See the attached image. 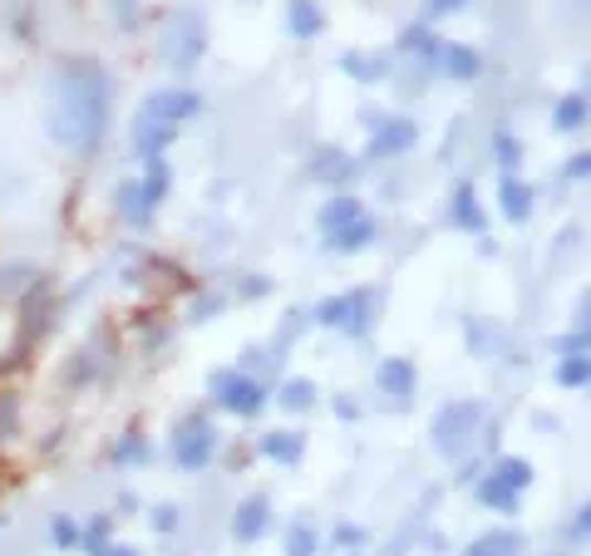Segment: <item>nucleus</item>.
<instances>
[{"label": "nucleus", "instance_id": "obj_1", "mask_svg": "<svg viewBox=\"0 0 591 556\" xmlns=\"http://www.w3.org/2000/svg\"><path fill=\"white\" fill-rule=\"evenodd\" d=\"M50 133L65 149L84 153L104 133V69L94 59H69L55 79V99H50Z\"/></svg>", "mask_w": 591, "mask_h": 556}, {"label": "nucleus", "instance_id": "obj_2", "mask_svg": "<svg viewBox=\"0 0 591 556\" xmlns=\"http://www.w3.org/2000/svg\"><path fill=\"white\" fill-rule=\"evenodd\" d=\"M197 109V94H153V99H148L143 103V119H153V123H163V129H178V123H183L187 119V113H193Z\"/></svg>", "mask_w": 591, "mask_h": 556}, {"label": "nucleus", "instance_id": "obj_3", "mask_svg": "<svg viewBox=\"0 0 591 556\" xmlns=\"http://www.w3.org/2000/svg\"><path fill=\"white\" fill-rule=\"evenodd\" d=\"M473 418H479V408H473V404L443 408V414H439V424H434V438H439L443 448H453V444H459V438L473 428Z\"/></svg>", "mask_w": 591, "mask_h": 556}, {"label": "nucleus", "instance_id": "obj_4", "mask_svg": "<svg viewBox=\"0 0 591 556\" xmlns=\"http://www.w3.org/2000/svg\"><path fill=\"white\" fill-rule=\"evenodd\" d=\"M217 390L227 394V408H232V414H257V408H261V390H257L251 380H232V374H222Z\"/></svg>", "mask_w": 591, "mask_h": 556}, {"label": "nucleus", "instance_id": "obj_5", "mask_svg": "<svg viewBox=\"0 0 591 556\" xmlns=\"http://www.w3.org/2000/svg\"><path fill=\"white\" fill-rule=\"evenodd\" d=\"M409 143H415V123H385V129L369 139V153L385 159V153H399V149H409Z\"/></svg>", "mask_w": 591, "mask_h": 556}, {"label": "nucleus", "instance_id": "obj_6", "mask_svg": "<svg viewBox=\"0 0 591 556\" xmlns=\"http://www.w3.org/2000/svg\"><path fill=\"white\" fill-rule=\"evenodd\" d=\"M207 454H213V434L207 428H193L187 438H178V464L183 468H203Z\"/></svg>", "mask_w": 591, "mask_h": 556}, {"label": "nucleus", "instance_id": "obj_7", "mask_svg": "<svg viewBox=\"0 0 591 556\" xmlns=\"http://www.w3.org/2000/svg\"><path fill=\"white\" fill-rule=\"evenodd\" d=\"M267 532V502H241V512H237V537L241 542H251V537H261Z\"/></svg>", "mask_w": 591, "mask_h": 556}, {"label": "nucleus", "instance_id": "obj_8", "mask_svg": "<svg viewBox=\"0 0 591 556\" xmlns=\"http://www.w3.org/2000/svg\"><path fill=\"white\" fill-rule=\"evenodd\" d=\"M379 384H385L389 394H415V364L389 360L385 370H379Z\"/></svg>", "mask_w": 591, "mask_h": 556}, {"label": "nucleus", "instance_id": "obj_9", "mask_svg": "<svg viewBox=\"0 0 591 556\" xmlns=\"http://www.w3.org/2000/svg\"><path fill=\"white\" fill-rule=\"evenodd\" d=\"M331 237H335L331 247H341V251H361L365 241L375 237V222H365V217H355L351 227H341V232H331Z\"/></svg>", "mask_w": 591, "mask_h": 556}, {"label": "nucleus", "instance_id": "obj_10", "mask_svg": "<svg viewBox=\"0 0 591 556\" xmlns=\"http://www.w3.org/2000/svg\"><path fill=\"white\" fill-rule=\"evenodd\" d=\"M355 217H361V207H355L351 197H335V203L321 212V227H325V232H341V227H351Z\"/></svg>", "mask_w": 591, "mask_h": 556}, {"label": "nucleus", "instance_id": "obj_11", "mask_svg": "<svg viewBox=\"0 0 591 556\" xmlns=\"http://www.w3.org/2000/svg\"><path fill=\"white\" fill-rule=\"evenodd\" d=\"M469 556H517V537H513V532H493V537L473 542Z\"/></svg>", "mask_w": 591, "mask_h": 556}, {"label": "nucleus", "instance_id": "obj_12", "mask_svg": "<svg viewBox=\"0 0 591 556\" xmlns=\"http://www.w3.org/2000/svg\"><path fill=\"white\" fill-rule=\"evenodd\" d=\"M527 203H533V193H527L523 183H503V212H508L513 222H523L527 217Z\"/></svg>", "mask_w": 591, "mask_h": 556}, {"label": "nucleus", "instance_id": "obj_13", "mask_svg": "<svg viewBox=\"0 0 591 556\" xmlns=\"http://www.w3.org/2000/svg\"><path fill=\"white\" fill-rule=\"evenodd\" d=\"M291 30H296V35H315V30H321V10H315L311 0H296V10H291Z\"/></svg>", "mask_w": 591, "mask_h": 556}, {"label": "nucleus", "instance_id": "obj_14", "mask_svg": "<svg viewBox=\"0 0 591 556\" xmlns=\"http://www.w3.org/2000/svg\"><path fill=\"white\" fill-rule=\"evenodd\" d=\"M582 119H587V99H582V94H572V99L557 103V129H582Z\"/></svg>", "mask_w": 591, "mask_h": 556}, {"label": "nucleus", "instance_id": "obj_15", "mask_svg": "<svg viewBox=\"0 0 591 556\" xmlns=\"http://www.w3.org/2000/svg\"><path fill=\"white\" fill-rule=\"evenodd\" d=\"M443 65H449L453 79H473V75H479V55H473V50H449V59H443Z\"/></svg>", "mask_w": 591, "mask_h": 556}, {"label": "nucleus", "instance_id": "obj_16", "mask_svg": "<svg viewBox=\"0 0 591 556\" xmlns=\"http://www.w3.org/2000/svg\"><path fill=\"white\" fill-rule=\"evenodd\" d=\"M261 448H267L271 458H281V464H291V458L301 454V444H296L291 434H271V438H267V444H261Z\"/></svg>", "mask_w": 591, "mask_h": 556}, {"label": "nucleus", "instance_id": "obj_17", "mask_svg": "<svg viewBox=\"0 0 591 556\" xmlns=\"http://www.w3.org/2000/svg\"><path fill=\"white\" fill-rule=\"evenodd\" d=\"M453 217H459V227H483V217H479V207H473V193H469V187L459 193V207H453Z\"/></svg>", "mask_w": 591, "mask_h": 556}, {"label": "nucleus", "instance_id": "obj_18", "mask_svg": "<svg viewBox=\"0 0 591 556\" xmlns=\"http://www.w3.org/2000/svg\"><path fill=\"white\" fill-rule=\"evenodd\" d=\"M287 552H291V556H311V552H315V532H311V527H291Z\"/></svg>", "mask_w": 591, "mask_h": 556}, {"label": "nucleus", "instance_id": "obj_19", "mask_svg": "<svg viewBox=\"0 0 591 556\" xmlns=\"http://www.w3.org/2000/svg\"><path fill=\"white\" fill-rule=\"evenodd\" d=\"M281 404H287V408H305V404H311V384H305V380H291Z\"/></svg>", "mask_w": 591, "mask_h": 556}, {"label": "nucleus", "instance_id": "obj_20", "mask_svg": "<svg viewBox=\"0 0 591 556\" xmlns=\"http://www.w3.org/2000/svg\"><path fill=\"white\" fill-rule=\"evenodd\" d=\"M50 537H55V542H60V547H69V542H74V537H79V532H74V522H69V517H60V522H55V527H50Z\"/></svg>", "mask_w": 591, "mask_h": 556}, {"label": "nucleus", "instance_id": "obj_21", "mask_svg": "<svg viewBox=\"0 0 591 556\" xmlns=\"http://www.w3.org/2000/svg\"><path fill=\"white\" fill-rule=\"evenodd\" d=\"M429 45H434V40H429L425 30H405V50H419V55H429Z\"/></svg>", "mask_w": 591, "mask_h": 556}, {"label": "nucleus", "instance_id": "obj_22", "mask_svg": "<svg viewBox=\"0 0 591 556\" xmlns=\"http://www.w3.org/2000/svg\"><path fill=\"white\" fill-rule=\"evenodd\" d=\"M582 380H587V364H582V360L562 364V384H582Z\"/></svg>", "mask_w": 591, "mask_h": 556}, {"label": "nucleus", "instance_id": "obj_23", "mask_svg": "<svg viewBox=\"0 0 591 556\" xmlns=\"http://www.w3.org/2000/svg\"><path fill=\"white\" fill-rule=\"evenodd\" d=\"M453 6H459V0H434V10H453Z\"/></svg>", "mask_w": 591, "mask_h": 556}]
</instances>
